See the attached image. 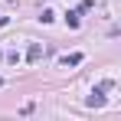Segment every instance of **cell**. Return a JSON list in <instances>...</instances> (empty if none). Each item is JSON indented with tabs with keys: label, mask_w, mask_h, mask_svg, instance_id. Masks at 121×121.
I'll use <instances>...</instances> for the list:
<instances>
[{
	"label": "cell",
	"mask_w": 121,
	"mask_h": 121,
	"mask_svg": "<svg viewBox=\"0 0 121 121\" xmlns=\"http://www.w3.org/2000/svg\"><path fill=\"white\" fill-rule=\"evenodd\" d=\"M0 85H3V79H0Z\"/></svg>",
	"instance_id": "52a82bcc"
},
{
	"label": "cell",
	"mask_w": 121,
	"mask_h": 121,
	"mask_svg": "<svg viewBox=\"0 0 121 121\" xmlns=\"http://www.w3.org/2000/svg\"><path fill=\"white\" fill-rule=\"evenodd\" d=\"M65 23H69V26L75 30V26H79V13H69V17H65Z\"/></svg>",
	"instance_id": "5b68a950"
},
{
	"label": "cell",
	"mask_w": 121,
	"mask_h": 121,
	"mask_svg": "<svg viewBox=\"0 0 121 121\" xmlns=\"http://www.w3.org/2000/svg\"><path fill=\"white\" fill-rule=\"evenodd\" d=\"M26 59H30V62H39L43 59V46H39V43H33V46L26 49Z\"/></svg>",
	"instance_id": "3957f363"
},
{
	"label": "cell",
	"mask_w": 121,
	"mask_h": 121,
	"mask_svg": "<svg viewBox=\"0 0 121 121\" xmlns=\"http://www.w3.org/2000/svg\"><path fill=\"white\" fill-rule=\"evenodd\" d=\"M39 20H43V23H52V20H56V13H52V10H43Z\"/></svg>",
	"instance_id": "277c9868"
},
{
	"label": "cell",
	"mask_w": 121,
	"mask_h": 121,
	"mask_svg": "<svg viewBox=\"0 0 121 121\" xmlns=\"http://www.w3.org/2000/svg\"><path fill=\"white\" fill-rule=\"evenodd\" d=\"M111 85H115V82H111V79H105L98 88H95V92L88 95V105H92V108H101V105H105V92H108Z\"/></svg>",
	"instance_id": "6da1fadb"
},
{
	"label": "cell",
	"mask_w": 121,
	"mask_h": 121,
	"mask_svg": "<svg viewBox=\"0 0 121 121\" xmlns=\"http://www.w3.org/2000/svg\"><path fill=\"white\" fill-rule=\"evenodd\" d=\"M82 59H85L82 52H69V56H62V59H59V65H62V69H72V65H79Z\"/></svg>",
	"instance_id": "7a4b0ae2"
},
{
	"label": "cell",
	"mask_w": 121,
	"mask_h": 121,
	"mask_svg": "<svg viewBox=\"0 0 121 121\" xmlns=\"http://www.w3.org/2000/svg\"><path fill=\"white\" fill-rule=\"evenodd\" d=\"M3 23H7V17H3V13H0V26H3Z\"/></svg>",
	"instance_id": "8992f818"
}]
</instances>
